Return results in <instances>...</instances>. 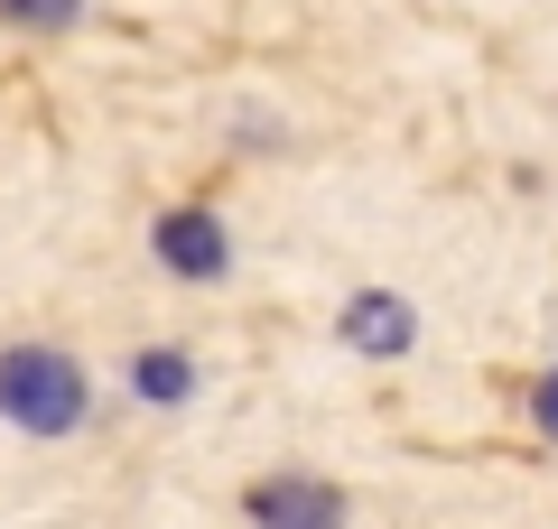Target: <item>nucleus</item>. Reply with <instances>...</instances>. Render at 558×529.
I'll use <instances>...</instances> for the list:
<instances>
[{
  "label": "nucleus",
  "instance_id": "1",
  "mask_svg": "<svg viewBox=\"0 0 558 529\" xmlns=\"http://www.w3.org/2000/svg\"><path fill=\"white\" fill-rule=\"evenodd\" d=\"M0 418L28 428V436H65L84 418V372L65 362V353H47V344L0 353Z\"/></svg>",
  "mask_w": 558,
  "mask_h": 529
},
{
  "label": "nucleus",
  "instance_id": "2",
  "mask_svg": "<svg viewBox=\"0 0 558 529\" xmlns=\"http://www.w3.org/2000/svg\"><path fill=\"white\" fill-rule=\"evenodd\" d=\"M252 520L260 529H344V492L336 483H260Z\"/></svg>",
  "mask_w": 558,
  "mask_h": 529
},
{
  "label": "nucleus",
  "instance_id": "3",
  "mask_svg": "<svg viewBox=\"0 0 558 529\" xmlns=\"http://www.w3.org/2000/svg\"><path fill=\"white\" fill-rule=\"evenodd\" d=\"M159 260H168L178 279H223V233H215V214H196V205L159 214Z\"/></svg>",
  "mask_w": 558,
  "mask_h": 529
},
{
  "label": "nucleus",
  "instance_id": "4",
  "mask_svg": "<svg viewBox=\"0 0 558 529\" xmlns=\"http://www.w3.org/2000/svg\"><path fill=\"white\" fill-rule=\"evenodd\" d=\"M410 307H400V297H354V307H344V344L354 353H373V362H391V353H410Z\"/></svg>",
  "mask_w": 558,
  "mask_h": 529
},
{
  "label": "nucleus",
  "instance_id": "5",
  "mask_svg": "<svg viewBox=\"0 0 558 529\" xmlns=\"http://www.w3.org/2000/svg\"><path fill=\"white\" fill-rule=\"evenodd\" d=\"M140 399H186V362H178V353H140Z\"/></svg>",
  "mask_w": 558,
  "mask_h": 529
},
{
  "label": "nucleus",
  "instance_id": "6",
  "mask_svg": "<svg viewBox=\"0 0 558 529\" xmlns=\"http://www.w3.org/2000/svg\"><path fill=\"white\" fill-rule=\"evenodd\" d=\"M0 20H20V28H65V20H75V0H0Z\"/></svg>",
  "mask_w": 558,
  "mask_h": 529
},
{
  "label": "nucleus",
  "instance_id": "7",
  "mask_svg": "<svg viewBox=\"0 0 558 529\" xmlns=\"http://www.w3.org/2000/svg\"><path fill=\"white\" fill-rule=\"evenodd\" d=\"M531 409H539V428L558 436V372H549V381H539V391H531Z\"/></svg>",
  "mask_w": 558,
  "mask_h": 529
}]
</instances>
